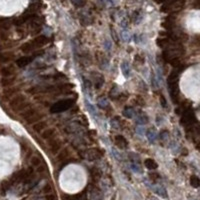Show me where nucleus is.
<instances>
[{"label":"nucleus","mask_w":200,"mask_h":200,"mask_svg":"<svg viewBox=\"0 0 200 200\" xmlns=\"http://www.w3.org/2000/svg\"><path fill=\"white\" fill-rule=\"evenodd\" d=\"M185 0H171L166 3H164L161 6V12L163 13H177L181 11L185 6Z\"/></svg>","instance_id":"obj_1"},{"label":"nucleus","mask_w":200,"mask_h":200,"mask_svg":"<svg viewBox=\"0 0 200 200\" xmlns=\"http://www.w3.org/2000/svg\"><path fill=\"white\" fill-rule=\"evenodd\" d=\"M10 108L13 110L14 112H20V111H25L27 108H29V103L26 100V97L24 95H16L14 96L12 100L10 101Z\"/></svg>","instance_id":"obj_2"},{"label":"nucleus","mask_w":200,"mask_h":200,"mask_svg":"<svg viewBox=\"0 0 200 200\" xmlns=\"http://www.w3.org/2000/svg\"><path fill=\"white\" fill-rule=\"evenodd\" d=\"M75 103V99L68 98V99H62L59 100L50 107L51 113H60L63 111H66L69 108H71L73 104Z\"/></svg>","instance_id":"obj_3"},{"label":"nucleus","mask_w":200,"mask_h":200,"mask_svg":"<svg viewBox=\"0 0 200 200\" xmlns=\"http://www.w3.org/2000/svg\"><path fill=\"white\" fill-rule=\"evenodd\" d=\"M42 117H43V114L38 112L35 108H27L22 113L23 120L26 121L28 124H35L36 122L41 120Z\"/></svg>","instance_id":"obj_4"},{"label":"nucleus","mask_w":200,"mask_h":200,"mask_svg":"<svg viewBox=\"0 0 200 200\" xmlns=\"http://www.w3.org/2000/svg\"><path fill=\"white\" fill-rule=\"evenodd\" d=\"M195 123H196V117H195V114L192 111V109L187 110L181 115L180 124L184 126L185 128H190V127L195 125Z\"/></svg>","instance_id":"obj_5"},{"label":"nucleus","mask_w":200,"mask_h":200,"mask_svg":"<svg viewBox=\"0 0 200 200\" xmlns=\"http://www.w3.org/2000/svg\"><path fill=\"white\" fill-rule=\"evenodd\" d=\"M167 83H168V89H169V95L171 97L172 102L174 104H178V101H179V97H180L178 81H172Z\"/></svg>","instance_id":"obj_6"},{"label":"nucleus","mask_w":200,"mask_h":200,"mask_svg":"<svg viewBox=\"0 0 200 200\" xmlns=\"http://www.w3.org/2000/svg\"><path fill=\"white\" fill-rule=\"evenodd\" d=\"M102 156H103V151L99 149V148H91L86 152V158L89 161L98 160Z\"/></svg>","instance_id":"obj_7"},{"label":"nucleus","mask_w":200,"mask_h":200,"mask_svg":"<svg viewBox=\"0 0 200 200\" xmlns=\"http://www.w3.org/2000/svg\"><path fill=\"white\" fill-rule=\"evenodd\" d=\"M35 56L34 55H30V56H22V57H19L18 59L16 60V65L18 66L19 68H23L25 66L29 65L30 63L34 60Z\"/></svg>","instance_id":"obj_8"},{"label":"nucleus","mask_w":200,"mask_h":200,"mask_svg":"<svg viewBox=\"0 0 200 200\" xmlns=\"http://www.w3.org/2000/svg\"><path fill=\"white\" fill-rule=\"evenodd\" d=\"M47 42H48V38L46 36H44V35H39V36L35 37L32 40V43L34 45V47H35V49L42 47V46L45 45Z\"/></svg>","instance_id":"obj_9"},{"label":"nucleus","mask_w":200,"mask_h":200,"mask_svg":"<svg viewBox=\"0 0 200 200\" xmlns=\"http://www.w3.org/2000/svg\"><path fill=\"white\" fill-rule=\"evenodd\" d=\"M114 143L117 147H119L120 149H126L128 146V142H127L126 138L122 135H117L114 138Z\"/></svg>","instance_id":"obj_10"},{"label":"nucleus","mask_w":200,"mask_h":200,"mask_svg":"<svg viewBox=\"0 0 200 200\" xmlns=\"http://www.w3.org/2000/svg\"><path fill=\"white\" fill-rule=\"evenodd\" d=\"M15 73V67L13 65H8V66H3L0 69V74L3 77H11Z\"/></svg>","instance_id":"obj_11"},{"label":"nucleus","mask_w":200,"mask_h":200,"mask_svg":"<svg viewBox=\"0 0 200 200\" xmlns=\"http://www.w3.org/2000/svg\"><path fill=\"white\" fill-rule=\"evenodd\" d=\"M61 148V143L60 141H58L57 139H50V142H49V150L51 153L53 154H56L58 153V151L60 150Z\"/></svg>","instance_id":"obj_12"},{"label":"nucleus","mask_w":200,"mask_h":200,"mask_svg":"<svg viewBox=\"0 0 200 200\" xmlns=\"http://www.w3.org/2000/svg\"><path fill=\"white\" fill-rule=\"evenodd\" d=\"M189 109H192V108H191V106L188 103V101L184 100V101H182L180 105L175 109V113L177 114V115H182L185 111H187V110H189Z\"/></svg>","instance_id":"obj_13"},{"label":"nucleus","mask_w":200,"mask_h":200,"mask_svg":"<svg viewBox=\"0 0 200 200\" xmlns=\"http://www.w3.org/2000/svg\"><path fill=\"white\" fill-rule=\"evenodd\" d=\"M63 200H86L85 191L74 195H63Z\"/></svg>","instance_id":"obj_14"},{"label":"nucleus","mask_w":200,"mask_h":200,"mask_svg":"<svg viewBox=\"0 0 200 200\" xmlns=\"http://www.w3.org/2000/svg\"><path fill=\"white\" fill-rule=\"evenodd\" d=\"M89 174H90V178L92 181L97 182L101 177V171L100 169L96 168V167H92L90 170H89Z\"/></svg>","instance_id":"obj_15"},{"label":"nucleus","mask_w":200,"mask_h":200,"mask_svg":"<svg viewBox=\"0 0 200 200\" xmlns=\"http://www.w3.org/2000/svg\"><path fill=\"white\" fill-rule=\"evenodd\" d=\"M69 157V152H68V150L67 149H63L60 153L58 154V156H57V161H59V163H62L63 162V164L61 165V167H63L64 165H66V159Z\"/></svg>","instance_id":"obj_16"},{"label":"nucleus","mask_w":200,"mask_h":200,"mask_svg":"<svg viewBox=\"0 0 200 200\" xmlns=\"http://www.w3.org/2000/svg\"><path fill=\"white\" fill-rule=\"evenodd\" d=\"M46 127H47V123H46L45 121H38V122H36L35 124H33V126H32V128H33V130L35 131V132H42L43 130H45L46 129Z\"/></svg>","instance_id":"obj_17"},{"label":"nucleus","mask_w":200,"mask_h":200,"mask_svg":"<svg viewBox=\"0 0 200 200\" xmlns=\"http://www.w3.org/2000/svg\"><path fill=\"white\" fill-rule=\"evenodd\" d=\"M55 135V130L53 128H49V129H45L41 132V136L42 138L45 140H50L54 137Z\"/></svg>","instance_id":"obj_18"},{"label":"nucleus","mask_w":200,"mask_h":200,"mask_svg":"<svg viewBox=\"0 0 200 200\" xmlns=\"http://www.w3.org/2000/svg\"><path fill=\"white\" fill-rule=\"evenodd\" d=\"M144 165H145V167L149 170H155L158 167V164L156 163V161L152 158H147L144 161Z\"/></svg>","instance_id":"obj_19"},{"label":"nucleus","mask_w":200,"mask_h":200,"mask_svg":"<svg viewBox=\"0 0 200 200\" xmlns=\"http://www.w3.org/2000/svg\"><path fill=\"white\" fill-rule=\"evenodd\" d=\"M14 81H15V77H13V76H11V77H3L1 79V81H0V84L3 87H9L14 83Z\"/></svg>","instance_id":"obj_20"},{"label":"nucleus","mask_w":200,"mask_h":200,"mask_svg":"<svg viewBox=\"0 0 200 200\" xmlns=\"http://www.w3.org/2000/svg\"><path fill=\"white\" fill-rule=\"evenodd\" d=\"M21 50H22L24 53H29V52H31V51H36L35 47H34V45L32 43V41H29V42H26V43H24L22 46H21Z\"/></svg>","instance_id":"obj_21"},{"label":"nucleus","mask_w":200,"mask_h":200,"mask_svg":"<svg viewBox=\"0 0 200 200\" xmlns=\"http://www.w3.org/2000/svg\"><path fill=\"white\" fill-rule=\"evenodd\" d=\"M146 136H147V139L148 141L150 143H154L155 140H156V137H157V134L155 132V129L153 128H150L146 131Z\"/></svg>","instance_id":"obj_22"},{"label":"nucleus","mask_w":200,"mask_h":200,"mask_svg":"<svg viewBox=\"0 0 200 200\" xmlns=\"http://www.w3.org/2000/svg\"><path fill=\"white\" fill-rule=\"evenodd\" d=\"M120 67H121V71H122L123 75H124L126 78L129 77V76H130V66L128 64V62H127V61H123L121 63V66Z\"/></svg>","instance_id":"obj_23"},{"label":"nucleus","mask_w":200,"mask_h":200,"mask_svg":"<svg viewBox=\"0 0 200 200\" xmlns=\"http://www.w3.org/2000/svg\"><path fill=\"white\" fill-rule=\"evenodd\" d=\"M123 116H125L126 118H132L134 116V109L131 106H126L123 109Z\"/></svg>","instance_id":"obj_24"},{"label":"nucleus","mask_w":200,"mask_h":200,"mask_svg":"<svg viewBox=\"0 0 200 200\" xmlns=\"http://www.w3.org/2000/svg\"><path fill=\"white\" fill-rule=\"evenodd\" d=\"M147 122H148V118H147L145 113L141 112V114H138V117H137V119H136V123L143 125V124H145V123H147Z\"/></svg>","instance_id":"obj_25"},{"label":"nucleus","mask_w":200,"mask_h":200,"mask_svg":"<svg viewBox=\"0 0 200 200\" xmlns=\"http://www.w3.org/2000/svg\"><path fill=\"white\" fill-rule=\"evenodd\" d=\"M17 92V89L15 88H8L6 90H4L3 92V96L5 97V98H11L12 96L14 97V94Z\"/></svg>","instance_id":"obj_26"},{"label":"nucleus","mask_w":200,"mask_h":200,"mask_svg":"<svg viewBox=\"0 0 200 200\" xmlns=\"http://www.w3.org/2000/svg\"><path fill=\"white\" fill-rule=\"evenodd\" d=\"M190 185L194 188H198L200 186V179L196 175H192L190 177Z\"/></svg>","instance_id":"obj_27"},{"label":"nucleus","mask_w":200,"mask_h":200,"mask_svg":"<svg viewBox=\"0 0 200 200\" xmlns=\"http://www.w3.org/2000/svg\"><path fill=\"white\" fill-rule=\"evenodd\" d=\"M12 56H13V55L10 54V53H2V54H0V62H3V63L9 62L11 59H12Z\"/></svg>","instance_id":"obj_28"},{"label":"nucleus","mask_w":200,"mask_h":200,"mask_svg":"<svg viewBox=\"0 0 200 200\" xmlns=\"http://www.w3.org/2000/svg\"><path fill=\"white\" fill-rule=\"evenodd\" d=\"M103 83H104V78H103V76L98 75V77H97L96 80H95V88H97V89L101 88V86L103 85Z\"/></svg>","instance_id":"obj_29"},{"label":"nucleus","mask_w":200,"mask_h":200,"mask_svg":"<svg viewBox=\"0 0 200 200\" xmlns=\"http://www.w3.org/2000/svg\"><path fill=\"white\" fill-rule=\"evenodd\" d=\"M42 162H43V161H42L40 159V157H38V156H34L31 159V164L33 165V166H39Z\"/></svg>","instance_id":"obj_30"},{"label":"nucleus","mask_w":200,"mask_h":200,"mask_svg":"<svg viewBox=\"0 0 200 200\" xmlns=\"http://www.w3.org/2000/svg\"><path fill=\"white\" fill-rule=\"evenodd\" d=\"M149 177H150V179L153 180V181H156L157 179H159V178H160L159 174L156 173V172H151V173H149Z\"/></svg>","instance_id":"obj_31"},{"label":"nucleus","mask_w":200,"mask_h":200,"mask_svg":"<svg viewBox=\"0 0 200 200\" xmlns=\"http://www.w3.org/2000/svg\"><path fill=\"white\" fill-rule=\"evenodd\" d=\"M135 102H136V103H137L138 105H141V106H143L144 104H145V101H144V99L142 98L141 96H137V97H136Z\"/></svg>","instance_id":"obj_32"},{"label":"nucleus","mask_w":200,"mask_h":200,"mask_svg":"<svg viewBox=\"0 0 200 200\" xmlns=\"http://www.w3.org/2000/svg\"><path fill=\"white\" fill-rule=\"evenodd\" d=\"M160 103H161V105H162V107H164V108L167 107V101H166V99H165V97L163 95L160 96Z\"/></svg>","instance_id":"obj_33"},{"label":"nucleus","mask_w":200,"mask_h":200,"mask_svg":"<svg viewBox=\"0 0 200 200\" xmlns=\"http://www.w3.org/2000/svg\"><path fill=\"white\" fill-rule=\"evenodd\" d=\"M51 190H52V188H51V186L49 184H47L45 187H44V189H43V192L46 193V194H49L51 192Z\"/></svg>","instance_id":"obj_34"},{"label":"nucleus","mask_w":200,"mask_h":200,"mask_svg":"<svg viewBox=\"0 0 200 200\" xmlns=\"http://www.w3.org/2000/svg\"><path fill=\"white\" fill-rule=\"evenodd\" d=\"M56 199V196L53 193H49L46 195V200H55Z\"/></svg>","instance_id":"obj_35"},{"label":"nucleus","mask_w":200,"mask_h":200,"mask_svg":"<svg viewBox=\"0 0 200 200\" xmlns=\"http://www.w3.org/2000/svg\"><path fill=\"white\" fill-rule=\"evenodd\" d=\"M193 7L200 9V0H193Z\"/></svg>","instance_id":"obj_36"},{"label":"nucleus","mask_w":200,"mask_h":200,"mask_svg":"<svg viewBox=\"0 0 200 200\" xmlns=\"http://www.w3.org/2000/svg\"><path fill=\"white\" fill-rule=\"evenodd\" d=\"M156 3H166L168 1H171V0H154Z\"/></svg>","instance_id":"obj_37"},{"label":"nucleus","mask_w":200,"mask_h":200,"mask_svg":"<svg viewBox=\"0 0 200 200\" xmlns=\"http://www.w3.org/2000/svg\"><path fill=\"white\" fill-rule=\"evenodd\" d=\"M196 39H197V43L200 45V35H199V36H196Z\"/></svg>","instance_id":"obj_38"}]
</instances>
